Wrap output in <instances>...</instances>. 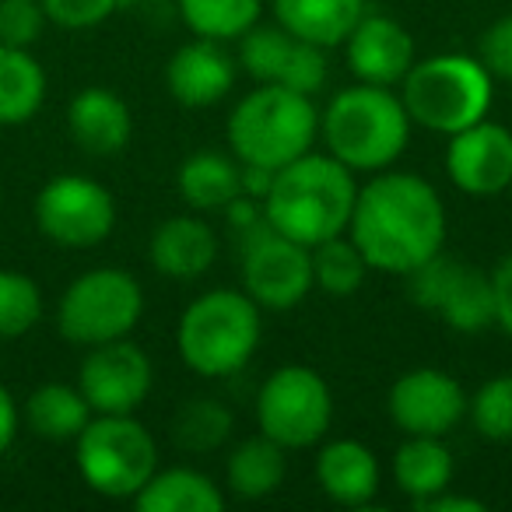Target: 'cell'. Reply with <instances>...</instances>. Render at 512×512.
Segmentation results:
<instances>
[{
    "label": "cell",
    "instance_id": "6da1fadb",
    "mask_svg": "<svg viewBox=\"0 0 512 512\" xmlns=\"http://www.w3.org/2000/svg\"><path fill=\"white\" fill-rule=\"evenodd\" d=\"M348 235L372 271L407 278L446 249V204L418 172H372L358 186Z\"/></svg>",
    "mask_w": 512,
    "mask_h": 512
},
{
    "label": "cell",
    "instance_id": "7a4b0ae2",
    "mask_svg": "<svg viewBox=\"0 0 512 512\" xmlns=\"http://www.w3.org/2000/svg\"><path fill=\"white\" fill-rule=\"evenodd\" d=\"M358 179L330 151H306L274 172L271 193L264 200V218L274 232L302 246H320L348 232L355 211Z\"/></svg>",
    "mask_w": 512,
    "mask_h": 512
},
{
    "label": "cell",
    "instance_id": "3957f363",
    "mask_svg": "<svg viewBox=\"0 0 512 512\" xmlns=\"http://www.w3.org/2000/svg\"><path fill=\"white\" fill-rule=\"evenodd\" d=\"M414 120L397 88L348 85L327 102L320 113V141L351 172L393 169L411 144Z\"/></svg>",
    "mask_w": 512,
    "mask_h": 512
},
{
    "label": "cell",
    "instance_id": "277c9868",
    "mask_svg": "<svg viewBox=\"0 0 512 512\" xmlns=\"http://www.w3.org/2000/svg\"><path fill=\"white\" fill-rule=\"evenodd\" d=\"M264 309L242 288H211L176 323L179 358L200 379H228L253 362L264 337Z\"/></svg>",
    "mask_w": 512,
    "mask_h": 512
},
{
    "label": "cell",
    "instance_id": "5b68a950",
    "mask_svg": "<svg viewBox=\"0 0 512 512\" xmlns=\"http://www.w3.org/2000/svg\"><path fill=\"white\" fill-rule=\"evenodd\" d=\"M232 155L242 165L274 169L295 162L320 141V109L313 95L285 85H256L232 106L225 123Z\"/></svg>",
    "mask_w": 512,
    "mask_h": 512
},
{
    "label": "cell",
    "instance_id": "8992f818",
    "mask_svg": "<svg viewBox=\"0 0 512 512\" xmlns=\"http://www.w3.org/2000/svg\"><path fill=\"white\" fill-rule=\"evenodd\" d=\"M400 99L414 127L449 137L491 113L495 78L470 53H435L414 60L407 78L400 81Z\"/></svg>",
    "mask_w": 512,
    "mask_h": 512
},
{
    "label": "cell",
    "instance_id": "52a82bcc",
    "mask_svg": "<svg viewBox=\"0 0 512 512\" xmlns=\"http://www.w3.org/2000/svg\"><path fill=\"white\" fill-rule=\"evenodd\" d=\"M74 467L88 491L134 502L158 470V442L134 414H95L74 439Z\"/></svg>",
    "mask_w": 512,
    "mask_h": 512
},
{
    "label": "cell",
    "instance_id": "ba28073f",
    "mask_svg": "<svg viewBox=\"0 0 512 512\" xmlns=\"http://www.w3.org/2000/svg\"><path fill=\"white\" fill-rule=\"evenodd\" d=\"M144 316V288L130 271L92 267L64 288L57 302V330L74 348L130 337Z\"/></svg>",
    "mask_w": 512,
    "mask_h": 512
},
{
    "label": "cell",
    "instance_id": "9c48e42d",
    "mask_svg": "<svg viewBox=\"0 0 512 512\" xmlns=\"http://www.w3.org/2000/svg\"><path fill=\"white\" fill-rule=\"evenodd\" d=\"M334 425V393L313 365H281L256 390V428L278 446H320Z\"/></svg>",
    "mask_w": 512,
    "mask_h": 512
},
{
    "label": "cell",
    "instance_id": "30bf717a",
    "mask_svg": "<svg viewBox=\"0 0 512 512\" xmlns=\"http://www.w3.org/2000/svg\"><path fill=\"white\" fill-rule=\"evenodd\" d=\"M242 292L260 309L288 313L302 306L313 292V249L285 239L271 225H256L242 232Z\"/></svg>",
    "mask_w": 512,
    "mask_h": 512
},
{
    "label": "cell",
    "instance_id": "8fae6325",
    "mask_svg": "<svg viewBox=\"0 0 512 512\" xmlns=\"http://www.w3.org/2000/svg\"><path fill=\"white\" fill-rule=\"evenodd\" d=\"M407 295L414 306L435 313L456 334H481L495 327L491 274L463 264L460 256H449L446 249L407 274Z\"/></svg>",
    "mask_w": 512,
    "mask_h": 512
},
{
    "label": "cell",
    "instance_id": "7c38bea8",
    "mask_svg": "<svg viewBox=\"0 0 512 512\" xmlns=\"http://www.w3.org/2000/svg\"><path fill=\"white\" fill-rule=\"evenodd\" d=\"M32 214L39 232L64 249H95L116 228L113 193L99 179H88L81 172L53 176L50 183H43Z\"/></svg>",
    "mask_w": 512,
    "mask_h": 512
},
{
    "label": "cell",
    "instance_id": "4fadbf2b",
    "mask_svg": "<svg viewBox=\"0 0 512 512\" xmlns=\"http://www.w3.org/2000/svg\"><path fill=\"white\" fill-rule=\"evenodd\" d=\"M239 67L256 81V85H285L302 95H320L327 88L330 64L327 50L313 46L306 39L292 36L288 29L256 22L246 36L239 39V53H235Z\"/></svg>",
    "mask_w": 512,
    "mask_h": 512
},
{
    "label": "cell",
    "instance_id": "5bb4252c",
    "mask_svg": "<svg viewBox=\"0 0 512 512\" xmlns=\"http://www.w3.org/2000/svg\"><path fill=\"white\" fill-rule=\"evenodd\" d=\"M155 386V369L144 348L130 337L85 348L78 369V390L95 414H134Z\"/></svg>",
    "mask_w": 512,
    "mask_h": 512
},
{
    "label": "cell",
    "instance_id": "9a60e30c",
    "mask_svg": "<svg viewBox=\"0 0 512 512\" xmlns=\"http://www.w3.org/2000/svg\"><path fill=\"white\" fill-rule=\"evenodd\" d=\"M386 414L404 435L446 439L467 418V393L442 369H411L386 393Z\"/></svg>",
    "mask_w": 512,
    "mask_h": 512
},
{
    "label": "cell",
    "instance_id": "2e32d148",
    "mask_svg": "<svg viewBox=\"0 0 512 512\" xmlns=\"http://www.w3.org/2000/svg\"><path fill=\"white\" fill-rule=\"evenodd\" d=\"M446 176L467 197L505 193L512 186V130L484 116L449 134Z\"/></svg>",
    "mask_w": 512,
    "mask_h": 512
},
{
    "label": "cell",
    "instance_id": "e0dca14e",
    "mask_svg": "<svg viewBox=\"0 0 512 512\" xmlns=\"http://www.w3.org/2000/svg\"><path fill=\"white\" fill-rule=\"evenodd\" d=\"M344 57H348V71L355 74V81L400 88V81L418 60V50H414V36L397 18L365 11L362 22L344 39Z\"/></svg>",
    "mask_w": 512,
    "mask_h": 512
},
{
    "label": "cell",
    "instance_id": "ac0fdd59",
    "mask_svg": "<svg viewBox=\"0 0 512 512\" xmlns=\"http://www.w3.org/2000/svg\"><path fill=\"white\" fill-rule=\"evenodd\" d=\"M228 43L218 39H200L193 36L183 43L165 64V88L169 95L186 109H207L218 106L235 85V71L239 60L225 50Z\"/></svg>",
    "mask_w": 512,
    "mask_h": 512
},
{
    "label": "cell",
    "instance_id": "d6986e66",
    "mask_svg": "<svg viewBox=\"0 0 512 512\" xmlns=\"http://www.w3.org/2000/svg\"><path fill=\"white\" fill-rule=\"evenodd\" d=\"M218 232L197 214H172L158 221L148 242V260L162 278L197 281L218 260Z\"/></svg>",
    "mask_w": 512,
    "mask_h": 512
},
{
    "label": "cell",
    "instance_id": "ffe728a7",
    "mask_svg": "<svg viewBox=\"0 0 512 512\" xmlns=\"http://www.w3.org/2000/svg\"><path fill=\"white\" fill-rule=\"evenodd\" d=\"M67 130L71 141L92 158H113L134 137V116L130 106L113 88H81L67 106Z\"/></svg>",
    "mask_w": 512,
    "mask_h": 512
},
{
    "label": "cell",
    "instance_id": "44dd1931",
    "mask_svg": "<svg viewBox=\"0 0 512 512\" xmlns=\"http://www.w3.org/2000/svg\"><path fill=\"white\" fill-rule=\"evenodd\" d=\"M379 460L365 442L334 439L316 453V484L334 505L362 509L379 495Z\"/></svg>",
    "mask_w": 512,
    "mask_h": 512
},
{
    "label": "cell",
    "instance_id": "7402d4cb",
    "mask_svg": "<svg viewBox=\"0 0 512 512\" xmlns=\"http://www.w3.org/2000/svg\"><path fill=\"white\" fill-rule=\"evenodd\" d=\"M267 8L281 29L323 50L344 46L351 29L369 11L365 0H267Z\"/></svg>",
    "mask_w": 512,
    "mask_h": 512
},
{
    "label": "cell",
    "instance_id": "603a6c76",
    "mask_svg": "<svg viewBox=\"0 0 512 512\" xmlns=\"http://www.w3.org/2000/svg\"><path fill=\"white\" fill-rule=\"evenodd\" d=\"M285 474H288V449L278 446L274 439H267L264 432L242 439L225 460L228 491L235 498H246V502L271 498L285 484Z\"/></svg>",
    "mask_w": 512,
    "mask_h": 512
},
{
    "label": "cell",
    "instance_id": "cb8c5ba5",
    "mask_svg": "<svg viewBox=\"0 0 512 512\" xmlns=\"http://www.w3.org/2000/svg\"><path fill=\"white\" fill-rule=\"evenodd\" d=\"M92 418L95 411L78 383H43L22 404V425L46 442H74Z\"/></svg>",
    "mask_w": 512,
    "mask_h": 512
},
{
    "label": "cell",
    "instance_id": "d4e9b609",
    "mask_svg": "<svg viewBox=\"0 0 512 512\" xmlns=\"http://www.w3.org/2000/svg\"><path fill=\"white\" fill-rule=\"evenodd\" d=\"M50 78L32 50L0 46V127H25L46 106Z\"/></svg>",
    "mask_w": 512,
    "mask_h": 512
},
{
    "label": "cell",
    "instance_id": "484cf974",
    "mask_svg": "<svg viewBox=\"0 0 512 512\" xmlns=\"http://www.w3.org/2000/svg\"><path fill=\"white\" fill-rule=\"evenodd\" d=\"M134 505L141 512H221L225 491L200 470L169 467L151 474V481L134 495Z\"/></svg>",
    "mask_w": 512,
    "mask_h": 512
},
{
    "label": "cell",
    "instance_id": "4316f807",
    "mask_svg": "<svg viewBox=\"0 0 512 512\" xmlns=\"http://www.w3.org/2000/svg\"><path fill=\"white\" fill-rule=\"evenodd\" d=\"M393 481L414 505L439 495L453 481V453L446 439L432 435H404L393 456Z\"/></svg>",
    "mask_w": 512,
    "mask_h": 512
},
{
    "label": "cell",
    "instance_id": "83f0119b",
    "mask_svg": "<svg viewBox=\"0 0 512 512\" xmlns=\"http://www.w3.org/2000/svg\"><path fill=\"white\" fill-rule=\"evenodd\" d=\"M176 190L193 211H225L242 193V162L221 151H197L176 172Z\"/></svg>",
    "mask_w": 512,
    "mask_h": 512
},
{
    "label": "cell",
    "instance_id": "f1b7e54d",
    "mask_svg": "<svg viewBox=\"0 0 512 512\" xmlns=\"http://www.w3.org/2000/svg\"><path fill=\"white\" fill-rule=\"evenodd\" d=\"M176 8L193 36L239 43L264 18L267 0H176Z\"/></svg>",
    "mask_w": 512,
    "mask_h": 512
},
{
    "label": "cell",
    "instance_id": "f546056e",
    "mask_svg": "<svg viewBox=\"0 0 512 512\" xmlns=\"http://www.w3.org/2000/svg\"><path fill=\"white\" fill-rule=\"evenodd\" d=\"M235 418L218 397H190L176 407L169 435L183 453H214L232 439Z\"/></svg>",
    "mask_w": 512,
    "mask_h": 512
},
{
    "label": "cell",
    "instance_id": "4dcf8cb0",
    "mask_svg": "<svg viewBox=\"0 0 512 512\" xmlns=\"http://www.w3.org/2000/svg\"><path fill=\"white\" fill-rule=\"evenodd\" d=\"M372 274L369 260L355 246L348 232L313 246V285L330 299H351L362 292L365 278Z\"/></svg>",
    "mask_w": 512,
    "mask_h": 512
},
{
    "label": "cell",
    "instance_id": "1f68e13d",
    "mask_svg": "<svg viewBox=\"0 0 512 512\" xmlns=\"http://www.w3.org/2000/svg\"><path fill=\"white\" fill-rule=\"evenodd\" d=\"M43 320V292L22 271H0V341H18Z\"/></svg>",
    "mask_w": 512,
    "mask_h": 512
},
{
    "label": "cell",
    "instance_id": "d6a6232c",
    "mask_svg": "<svg viewBox=\"0 0 512 512\" xmlns=\"http://www.w3.org/2000/svg\"><path fill=\"white\" fill-rule=\"evenodd\" d=\"M467 418L488 442H512V376H495L467 397Z\"/></svg>",
    "mask_w": 512,
    "mask_h": 512
},
{
    "label": "cell",
    "instance_id": "836d02e7",
    "mask_svg": "<svg viewBox=\"0 0 512 512\" xmlns=\"http://www.w3.org/2000/svg\"><path fill=\"white\" fill-rule=\"evenodd\" d=\"M46 18L39 0H0V46H18V50H32L43 39Z\"/></svg>",
    "mask_w": 512,
    "mask_h": 512
},
{
    "label": "cell",
    "instance_id": "e575fe53",
    "mask_svg": "<svg viewBox=\"0 0 512 512\" xmlns=\"http://www.w3.org/2000/svg\"><path fill=\"white\" fill-rule=\"evenodd\" d=\"M50 25L67 32H85L109 22L123 8V0H39Z\"/></svg>",
    "mask_w": 512,
    "mask_h": 512
},
{
    "label": "cell",
    "instance_id": "d590c367",
    "mask_svg": "<svg viewBox=\"0 0 512 512\" xmlns=\"http://www.w3.org/2000/svg\"><path fill=\"white\" fill-rule=\"evenodd\" d=\"M477 60L495 81H512V15H502L477 39Z\"/></svg>",
    "mask_w": 512,
    "mask_h": 512
},
{
    "label": "cell",
    "instance_id": "8d00e7d4",
    "mask_svg": "<svg viewBox=\"0 0 512 512\" xmlns=\"http://www.w3.org/2000/svg\"><path fill=\"white\" fill-rule=\"evenodd\" d=\"M491 295H495V327L512 337V253L502 256L491 271Z\"/></svg>",
    "mask_w": 512,
    "mask_h": 512
},
{
    "label": "cell",
    "instance_id": "74e56055",
    "mask_svg": "<svg viewBox=\"0 0 512 512\" xmlns=\"http://www.w3.org/2000/svg\"><path fill=\"white\" fill-rule=\"evenodd\" d=\"M18 432H22V404L8 386L0 383V456L15 446Z\"/></svg>",
    "mask_w": 512,
    "mask_h": 512
},
{
    "label": "cell",
    "instance_id": "f35d334b",
    "mask_svg": "<svg viewBox=\"0 0 512 512\" xmlns=\"http://www.w3.org/2000/svg\"><path fill=\"white\" fill-rule=\"evenodd\" d=\"M414 509L421 512H484L488 505L481 502V498H467V495H449L446 491H439V495L425 498V502H418Z\"/></svg>",
    "mask_w": 512,
    "mask_h": 512
}]
</instances>
